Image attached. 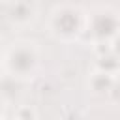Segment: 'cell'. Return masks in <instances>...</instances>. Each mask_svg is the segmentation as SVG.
<instances>
[{
  "label": "cell",
  "instance_id": "obj_7",
  "mask_svg": "<svg viewBox=\"0 0 120 120\" xmlns=\"http://www.w3.org/2000/svg\"><path fill=\"white\" fill-rule=\"evenodd\" d=\"M109 52L120 62V34H116L114 36V39L109 43Z\"/></svg>",
  "mask_w": 120,
  "mask_h": 120
},
{
  "label": "cell",
  "instance_id": "obj_2",
  "mask_svg": "<svg viewBox=\"0 0 120 120\" xmlns=\"http://www.w3.org/2000/svg\"><path fill=\"white\" fill-rule=\"evenodd\" d=\"M88 13L75 4H58L47 15V34L62 43L79 41L86 34Z\"/></svg>",
  "mask_w": 120,
  "mask_h": 120
},
{
  "label": "cell",
  "instance_id": "obj_6",
  "mask_svg": "<svg viewBox=\"0 0 120 120\" xmlns=\"http://www.w3.org/2000/svg\"><path fill=\"white\" fill-rule=\"evenodd\" d=\"M38 118V112L34 107L30 105H21L17 111H15V118L13 120H36Z\"/></svg>",
  "mask_w": 120,
  "mask_h": 120
},
{
  "label": "cell",
  "instance_id": "obj_9",
  "mask_svg": "<svg viewBox=\"0 0 120 120\" xmlns=\"http://www.w3.org/2000/svg\"><path fill=\"white\" fill-rule=\"evenodd\" d=\"M4 107H6V105H4V99L0 98V120H2V111H4Z\"/></svg>",
  "mask_w": 120,
  "mask_h": 120
},
{
  "label": "cell",
  "instance_id": "obj_8",
  "mask_svg": "<svg viewBox=\"0 0 120 120\" xmlns=\"http://www.w3.org/2000/svg\"><path fill=\"white\" fill-rule=\"evenodd\" d=\"M4 75V49L0 47V79Z\"/></svg>",
  "mask_w": 120,
  "mask_h": 120
},
{
  "label": "cell",
  "instance_id": "obj_3",
  "mask_svg": "<svg viewBox=\"0 0 120 120\" xmlns=\"http://www.w3.org/2000/svg\"><path fill=\"white\" fill-rule=\"evenodd\" d=\"M86 34L92 38L94 45H109L116 34H120V13L112 8H98L88 13Z\"/></svg>",
  "mask_w": 120,
  "mask_h": 120
},
{
  "label": "cell",
  "instance_id": "obj_5",
  "mask_svg": "<svg viewBox=\"0 0 120 120\" xmlns=\"http://www.w3.org/2000/svg\"><path fill=\"white\" fill-rule=\"evenodd\" d=\"M116 81H118V79H116V73H114L112 69H105V68L96 66V68L88 73L86 84H88V90H90L92 94H96V96H105V94H109V92L114 88Z\"/></svg>",
  "mask_w": 120,
  "mask_h": 120
},
{
  "label": "cell",
  "instance_id": "obj_1",
  "mask_svg": "<svg viewBox=\"0 0 120 120\" xmlns=\"http://www.w3.org/2000/svg\"><path fill=\"white\" fill-rule=\"evenodd\" d=\"M41 68V47L36 39L19 38L4 49V75L15 81H32Z\"/></svg>",
  "mask_w": 120,
  "mask_h": 120
},
{
  "label": "cell",
  "instance_id": "obj_4",
  "mask_svg": "<svg viewBox=\"0 0 120 120\" xmlns=\"http://www.w3.org/2000/svg\"><path fill=\"white\" fill-rule=\"evenodd\" d=\"M38 17V6L32 0H11L6 9V19L11 26L26 28Z\"/></svg>",
  "mask_w": 120,
  "mask_h": 120
}]
</instances>
